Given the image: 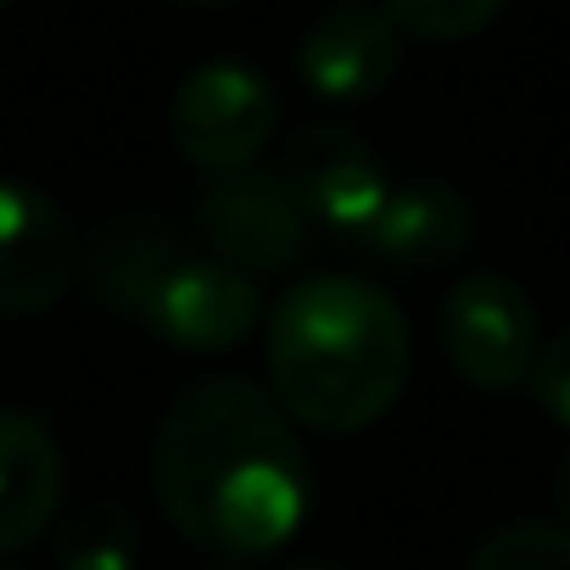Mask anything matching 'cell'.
Segmentation results:
<instances>
[{"mask_svg":"<svg viewBox=\"0 0 570 570\" xmlns=\"http://www.w3.org/2000/svg\"><path fill=\"white\" fill-rule=\"evenodd\" d=\"M163 520L202 553L257 559L297 537L314 509V464L297 420L246 375L185 386L151 436Z\"/></svg>","mask_w":570,"mask_h":570,"instance_id":"1","label":"cell"},{"mask_svg":"<svg viewBox=\"0 0 570 570\" xmlns=\"http://www.w3.org/2000/svg\"><path fill=\"white\" fill-rule=\"evenodd\" d=\"M274 403L320 436H353L392 414L414 370V336L392 292L358 274H308L268 308Z\"/></svg>","mask_w":570,"mask_h":570,"instance_id":"2","label":"cell"},{"mask_svg":"<svg viewBox=\"0 0 570 570\" xmlns=\"http://www.w3.org/2000/svg\"><path fill=\"white\" fill-rule=\"evenodd\" d=\"M90 292L179 353H229L263 325L257 279L213 252H190L146 213H112L85 252Z\"/></svg>","mask_w":570,"mask_h":570,"instance_id":"3","label":"cell"},{"mask_svg":"<svg viewBox=\"0 0 570 570\" xmlns=\"http://www.w3.org/2000/svg\"><path fill=\"white\" fill-rule=\"evenodd\" d=\"M279 124V96L274 85L235 57L202 62L185 73V85L174 90L168 107V129L185 163L207 168V174H229V168H252L257 151L268 146Z\"/></svg>","mask_w":570,"mask_h":570,"instance_id":"4","label":"cell"},{"mask_svg":"<svg viewBox=\"0 0 570 570\" xmlns=\"http://www.w3.org/2000/svg\"><path fill=\"white\" fill-rule=\"evenodd\" d=\"M442 353L470 381L475 392H514L531 381V364L542 353L537 342V308L525 297V285L509 274H464L453 279V292L436 320Z\"/></svg>","mask_w":570,"mask_h":570,"instance_id":"5","label":"cell"},{"mask_svg":"<svg viewBox=\"0 0 570 570\" xmlns=\"http://www.w3.org/2000/svg\"><path fill=\"white\" fill-rule=\"evenodd\" d=\"M202 235L213 246V257L235 263L240 274H285L308 257L314 240V218L303 213V202L292 196L279 174L268 168H229L213 174L202 190Z\"/></svg>","mask_w":570,"mask_h":570,"instance_id":"6","label":"cell"},{"mask_svg":"<svg viewBox=\"0 0 570 570\" xmlns=\"http://www.w3.org/2000/svg\"><path fill=\"white\" fill-rule=\"evenodd\" d=\"M85 268V246L57 196L29 179H0V314H46Z\"/></svg>","mask_w":570,"mask_h":570,"instance_id":"7","label":"cell"},{"mask_svg":"<svg viewBox=\"0 0 570 570\" xmlns=\"http://www.w3.org/2000/svg\"><path fill=\"white\" fill-rule=\"evenodd\" d=\"M279 179L292 185V196L303 202V213L325 229H347V235H364L370 218L386 207L392 196V179H386V163L381 151L342 129V124H308L292 135L279 157Z\"/></svg>","mask_w":570,"mask_h":570,"instance_id":"8","label":"cell"},{"mask_svg":"<svg viewBox=\"0 0 570 570\" xmlns=\"http://www.w3.org/2000/svg\"><path fill=\"white\" fill-rule=\"evenodd\" d=\"M397 62H403V29L381 7H364V0L331 7L297 46L303 85L331 107L375 101L397 79Z\"/></svg>","mask_w":570,"mask_h":570,"instance_id":"9","label":"cell"},{"mask_svg":"<svg viewBox=\"0 0 570 570\" xmlns=\"http://www.w3.org/2000/svg\"><path fill=\"white\" fill-rule=\"evenodd\" d=\"M364 252L386 268H442L475 240V202L442 179H414L386 196V207L358 235Z\"/></svg>","mask_w":570,"mask_h":570,"instance_id":"10","label":"cell"},{"mask_svg":"<svg viewBox=\"0 0 570 570\" xmlns=\"http://www.w3.org/2000/svg\"><path fill=\"white\" fill-rule=\"evenodd\" d=\"M62 481L57 431L29 409H0V553H23L57 525Z\"/></svg>","mask_w":570,"mask_h":570,"instance_id":"11","label":"cell"},{"mask_svg":"<svg viewBox=\"0 0 570 570\" xmlns=\"http://www.w3.org/2000/svg\"><path fill=\"white\" fill-rule=\"evenodd\" d=\"M135 559H140V525L112 498L79 503L51 537L57 570H135Z\"/></svg>","mask_w":570,"mask_h":570,"instance_id":"12","label":"cell"},{"mask_svg":"<svg viewBox=\"0 0 570 570\" xmlns=\"http://www.w3.org/2000/svg\"><path fill=\"white\" fill-rule=\"evenodd\" d=\"M509 0H381V12L414 35V40H431V46H459V40H475L481 29H492L503 18Z\"/></svg>","mask_w":570,"mask_h":570,"instance_id":"13","label":"cell"},{"mask_svg":"<svg viewBox=\"0 0 570 570\" xmlns=\"http://www.w3.org/2000/svg\"><path fill=\"white\" fill-rule=\"evenodd\" d=\"M464 570H570V531L537 520L498 525L492 537H481Z\"/></svg>","mask_w":570,"mask_h":570,"instance_id":"14","label":"cell"},{"mask_svg":"<svg viewBox=\"0 0 570 570\" xmlns=\"http://www.w3.org/2000/svg\"><path fill=\"white\" fill-rule=\"evenodd\" d=\"M531 397H537V409L553 420V425H564L570 431V325L537 353V364H531Z\"/></svg>","mask_w":570,"mask_h":570,"instance_id":"15","label":"cell"},{"mask_svg":"<svg viewBox=\"0 0 570 570\" xmlns=\"http://www.w3.org/2000/svg\"><path fill=\"white\" fill-rule=\"evenodd\" d=\"M553 503H559V525L570 531V453L559 459V475H553Z\"/></svg>","mask_w":570,"mask_h":570,"instance_id":"16","label":"cell"},{"mask_svg":"<svg viewBox=\"0 0 570 570\" xmlns=\"http://www.w3.org/2000/svg\"><path fill=\"white\" fill-rule=\"evenodd\" d=\"M196 570H252L246 559H229V553H213L207 564H196Z\"/></svg>","mask_w":570,"mask_h":570,"instance_id":"17","label":"cell"},{"mask_svg":"<svg viewBox=\"0 0 570 570\" xmlns=\"http://www.w3.org/2000/svg\"><path fill=\"white\" fill-rule=\"evenodd\" d=\"M285 570H342V564H331V559H297V564H285Z\"/></svg>","mask_w":570,"mask_h":570,"instance_id":"18","label":"cell"},{"mask_svg":"<svg viewBox=\"0 0 570 570\" xmlns=\"http://www.w3.org/2000/svg\"><path fill=\"white\" fill-rule=\"evenodd\" d=\"M179 7H224V0H179Z\"/></svg>","mask_w":570,"mask_h":570,"instance_id":"19","label":"cell"},{"mask_svg":"<svg viewBox=\"0 0 570 570\" xmlns=\"http://www.w3.org/2000/svg\"><path fill=\"white\" fill-rule=\"evenodd\" d=\"M0 7H12V0H0Z\"/></svg>","mask_w":570,"mask_h":570,"instance_id":"20","label":"cell"}]
</instances>
